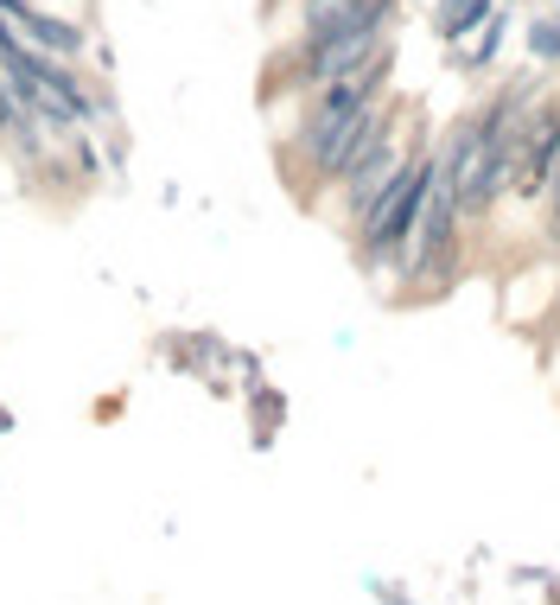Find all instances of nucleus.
<instances>
[{
	"instance_id": "nucleus-1",
	"label": "nucleus",
	"mask_w": 560,
	"mask_h": 605,
	"mask_svg": "<svg viewBox=\"0 0 560 605\" xmlns=\"http://www.w3.org/2000/svg\"><path fill=\"white\" fill-rule=\"evenodd\" d=\"M433 186H440V159H408V166L364 204L357 236H364V256H370V262H395V256L408 249V236H414V224H420Z\"/></svg>"
},
{
	"instance_id": "nucleus-2",
	"label": "nucleus",
	"mask_w": 560,
	"mask_h": 605,
	"mask_svg": "<svg viewBox=\"0 0 560 605\" xmlns=\"http://www.w3.org/2000/svg\"><path fill=\"white\" fill-rule=\"evenodd\" d=\"M389 26L395 20H364V26H344V33H325V38H299V51L287 58L294 64L287 76H294L299 90H319L332 76L364 71L376 51H389Z\"/></svg>"
},
{
	"instance_id": "nucleus-3",
	"label": "nucleus",
	"mask_w": 560,
	"mask_h": 605,
	"mask_svg": "<svg viewBox=\"0 0 560 605\" xmlns=\"http://www.w3.org/2000/svg\"><path fill=\"white\" fill-rule=\"evenodd\" d=\"M560 159V109H541L523 115V166H516V191H541L548 186V173H555Z\"/></svg>"
},
{
	"instance_id": "nucleus-4",
	"label": "nucleus",
	"mask_w": 560,
	"mask_h": 605,
	"mask_svg": "<svg viewBox=\"0 0 560 605\" xmlns=\"http://www.w3.org/2000/svg\"><path fill=\"white\" fill-rule=\"evenodd\" d=\"M402 166H408L402 141H395V134H382V141H376V147L364 153V159H357V166H350L344 179H337V186H344V204H350V211L364 217V204H370V198H376L382 186H389V179H395Z\"/></svg>"
},
{
	"instance_id": "nucleus-5",
	"label": "nucleus",
	"mask_w": 560,
	"mask_h": 605,
	"mask_svg": "<svg viewBox=\"0 0 560 605\" xmlns=\"http://www.w3.org/2000/svg\"><path fill=\"white\" fill-rule=\"evenodd\" d=\"M478 20H490V0H446V13H440V33L458 38V33H472Z\"/></svg>"
},
{
	"instance_id": "nucleus-6",
	"label": "nucleus",
	"mask_w": 560,
	"mask_h": 605,
	"mask_svg": "<svg viewBox=\"0 0 560 605\" xmlns=\"http://www.w3.org/2000/svg\"><path fill=\"white\" fill-rule=\"evenodd\" d=\"M528 51H535L541 64H555L560 58V26L555 20H535V26H528Z\"/></svg>"
},
{
	"instance_id": "nucleus-7",
	"label": "nucleus",
	"mask_w": 560,
	"mask_h": 605,
	"mask_svg": "<svg viewBox=\"0 0 560 605\" xmlns=\"http://www.w3.org/2000/svg\"><path fill=\"white\" fill-rule=\"evenodd\" d=\"M548 224L560 236V159H555V173H548Z\"/></svg>"
}]
</instances>
